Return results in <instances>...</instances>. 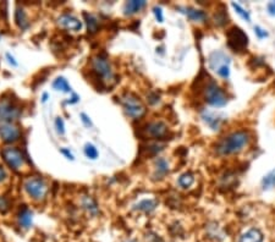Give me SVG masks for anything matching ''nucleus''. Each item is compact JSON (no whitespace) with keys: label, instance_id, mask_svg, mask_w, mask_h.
<instances>
[{"label":"nucleus","instance_id":"obj_1","mask_svg":"<svg viewBox=\"0 0 275 242\" xmlns=\"http://www.w3.org/2000/svg\"><path fill=\"white\" fill-rule=\"evenodd\" d=\"M251 141V135L248 131L239 130L233 131L226 136L221 137L215 144V152L221 157H229V155L239 154L242 152Z\"/></svg>","mask_w":275,"mask_h":242},{"label":"nucleus","instance_id":"obj_2","mask_svg":"<svg viewBox=\"0 0 275 242\" xmlns=\"http://www.w3.org/2000/svg\"><path fill=\"white\" fill-rule=\"evenodd\" d=\"M203 96H205L206 103L214 108H223L228 104V94L225 91L213 80H208L203 87Z\"/></svg>","mask_w":275,"mask_h":242},{"label":"nucleus","instance_id":"obj_3","mask_svg":"<svg viewBox=\"0 0 275 242\" xmlns=\"http://www.w3.org/2000/svg\"><path fill=\"white\" fill-rule=\"evenodd\" d=\"M230 58L221 50H214L208 57V66L219 77L228 80L230 77Z\"/></svg>","mask_w":275,"mask_h":242},{"label":"nucleus","instance_id":"obj_4","mask_svg":"<svg viewBox=\"0 0 275 242\" xmlns=\"http://www.w3.org/2000/svg\"><path fill=\"white\" fill-rule=\"evenodd\" d=\"M120 103L124 108L127 116L132 119H139L146 114V106L142 103L141 99L132 93L122 94Z\"/></svg>","mask_w":275,"mask_h":242},{"label":"nucleus","instance_id":"obj_5","mask_svg":"<svg viewBox=\"0 0 275 242\" xmlns=\"http://www.w3.org/2000/svg\"><path fill=\"white\" fill-rule=\"evenodd\" d=\"M92 71L96 73L98 78H101L102 82H110L114 80V71L111 68V64L108 58L103 54H98L92 58L91 61Z\"/></svg>","mask_w":275,"mask_h":242},{"label":"nucleus","instance_id":"obj_6","mask_svg":"<svg viewBox=\"0 0 275 242\" xmlns=\"http://www.w3.org/2000/svg\"><path fill=\"white\" fill-rule=\"evenodd\" d=\"M226 39L229 48L236 53H242L248 47V35L238 26H233L226 31Z\"/></svg>","mask_w":275,"mask_h":242},{"label":"nucleus","instance_id":"obj_7","mask_svg":"<svg viewBox=\"0 0 275 242\" xmlns=\"http://www.w3.org/2000/svg\"><path fill=\"white\" fill-rule=\"evenodd\" d=\"M24 188L31 198L35 201H43L47 197L48 185L42 177L31 176L24 181Z\"/></svg>","mask_w":275,"mask_h":242},{"label":"nucleus","instance_id":"obj_8","mask_svg":"<svg viewBox=\"0 0 275 242\" xmlns=\"http://www.w3.org/2000/svg\"><path fill=\"white\" fill-rule=\"evenodd\" d=\"M21 116V109L10 99H2L0 102V122L1 124H14Z\"/></svg>","mask_w":275,"mask_h":242},{"label":"nucleus","instance_id":"obj_9","mask_svg":"<svg viewBox=\"0 0 275 242\" xmlns=\"http://www.w3.org/2000/svg\"><path fill=\"white\" fill-rule=\"evenodd\" d=\"M1 157L7 165L11 168L14 172H19L25 164V157L20 149L15 147H6L1 151Z\"/></svg>","mask_w":275,"mask_h":242},{"label":"nucleus","instance_id":"obj_10","mask_svg":"<svg viewBox=\"0 0 275 242\" xmlns=\"http://www.w3.org/2000/svg\"><path fill=\"white\" fill-rule=\"evenodd\" d=\"M168 132H169L168 125L163 121H151L143 127V135L149 138H164Z\"/></svg>","mask_w":275,"mask_h":242},{"label":"nucleus","instance_id":"obj_11","mask_svg":"<svg viewBox=\"0 0 275 242\" xmlns=\"http://www.w3.org/2000/svg\"><path fill=\"white\" fill-rule=\"evenodd\" d=\"M0 137L5 143H12L19 141L21 131L14 124H0Z\"/></svg>","mask_w":275,"mask_h":242},{"label":"nucleus","instance_id":"obj_12","mask_svg":"<svg viewBox=\"0 0 275 242\" xmlns=\"http://www.w3.org/2000/svg\"><path fill=\"white\" fill-rule=\"evenodd\" d=\"M58 25H59L61 29L72 31V32H80L82 30V22L77 17L70 14L60 15L59 19H58Z\"/></svg>","mask_w":275,"mask_h":242},{"label":"nucleus","instance_id":"obj_13","mask_svg":"<svg viewBox=\"0 0 275 242\" xmlns=\"http://www.w3.org/2000/svg\"><path fill=\"white\" fill-rule=\"evenodd\" d=\"M177 10H180V12L185 14L187 16V19H190L191 21L205 22L208 19V15L205 10L195 9V7L191 6H179Z\"/></svg>","mask_w":275,"mask_h":242},{"label":"nucleus","instance_id":"obj_14","mask_svg":"<svg viewBox=\"0 0 275 242\" xmlns=\"http://www.w3.org/2000/svg\"><path fill=\"white\" fill-rule=\"evenodd\" d=\"M155 167V173H154V177L155 180H162L163 177L167 176L170 172V167H169V162H168L165 158L159 157L154 163Z\"/></svg>","mask_w":275,"mask_h":242},{"label":"nucleus","instance_id":"obj_15","mask_svg":"<svg viewBox=\"0 0 275 242\" xmlns=\"http://www.w3.org/2000/svg\"><path fill=\"white\" fill-rule=\"evenodd\" d=\"M264 236L259 229L252 228L249 230L244 231L239 239V242H263Z\"/></svg>","mask_w":275,"mask_h":242},{"label":"nucleus","instance_id":"obj_16","mask_svg":"<svg viewBox=\"0 0 275 242\" xmlns=\"http://www.w3.org/2000/svg\"><path fill=\"white\" fill-rule=\"evenodd\" d=\"M17 219H19V225L22 229H30L33 224V213L31 212L26 206H22Z\"/></svg>","mask_w":275,"mask_h":242},{"label":"nucleus","instance_id":"obj_17","mask_svg":"<svg viewBox=\"0 0 275 242\" xmlns=\"http://www.w3.org/2000/svg\"><path fill=\"white\" fill-rule=\"evenodd\" d=\"M146 5L147 2L143 1V0H132V1H127L124 7L125 15L131 16V15L137 14V12L141 11L143 7H146Z\"/></svg>","mask_w":275,"mask_h":242},{"label":"nucleus","instance_id":"obj_18","mask_svg":"<svg viewBox=\"0 0 275 242\" xmlns=\"http://www.w3.org/2000/svg\"><path fill=\"white\" fill-rule=\"evenodd\" d=\"M157 206H158V202L155 200H142L135 206V209L146 214H149L157 208Z\"/></svg>","mask_w":275,"mask_h":242},{"label":"nucleus","instance_id":"obj_19","mask_svg":"<svg viewBox=\"0 0 275 242\" xmlns=\"http://www.w3.org/2000/svg\"><path fill=\"white\" fill-rule=\"evenodd\" d=\"M15 21H16V25L21 30L25 31L30 27V21L27 19L26 12H25L22 7H17L16 11H15Z\"/></svg>","mask_w":275,"mask_h":242},{"label":"nucleus","instance_id":"obj_20","mask_svg":"<svg viewBox=\"0 0 275 242\" xmlns=\"http://www.w3.org/2000/svg\"><path fill=\"white\" fill-rule=\"evenodd\" d=\"M81 203H82V207L85 208L91 215H97V214L99 213L98 205H97V202L91 197V196H86V197H83L82 201H81Z\"/></svg>","mask_w":275,"mask_h":242},{"label":"nucleus","instance_id":"obj_21","mask_svg":"<svg viewBox=\"0 0 275 242\" xmlns=\"http://www.w3.org/2000/svg\"><path fill=\"white\" fill-rule=\"evenodd\" d=\"M214 22L218 26H225L229 22V16L228 12H226V7L224 5H220V9L216 10L215 15H214Z\"/></svg>","mask_w":275,"mask_h":242},{"label":"nucleus","instance_id":"obj_22","mask_svg":"<svg viewBox=\"0 0 275 242\" xmlns=\"http://www.w3.org/2000/svg\"><path fill=\"white\" fill-rule=\"evenodd\" d=\"M53 88L57 91H61V92H65V93H71L72 90H71V86L70 83L68 82L65 77H57L53 82Z\"/></svg>","mask_w":275,"mask_h":242},{"label":"nucleus","instance_id":"obj_23","mask_svg":"<svg viewBox=\"0 0 275 242\" xmlns=\"http://www.w3.org/2000/svg\"><path fill=\"white\" fill-rule=\"evenodd\" d=\"M193 182H195V175L190 172L183 173L181 176L179 177V180H177V183H179L180 187L182 188L191 187V186L193 185Z\"/></svg>","mask_w":275,"mask_h":242},{"label":"nucleus","instance_id":"obj_24","mask_svg":"<svg viewBox=\"0 0 275 242\" xmlns=\"http://www.w3.org/2000/svg\"><path fill=\"white\" fill-rule=\"evenodd\" d=\"M83 16H85L86 22H87L88 32H90L91 35H93V33H96L97 31H98V27H99L98 20H97L96 17L93 16V15L87 14V12H85V14H83Z\"/></svg>","mask_w":275,"mask_h":242},{"label":"nucleus","instance_id":"obj_25","mask_svg":"<svg viewBox=\"0 0 275 242\" xmlns=\"http://www.w3.org/2000/svg\"><path fill=\"white\" fill-rule=\"evenodd\" d=\"M262 187H263V190L275 188V169L269 172L268 174L262 179Z\"/></svg>","mask_w":275,"mask_h":242},{"label":"nucleus","instance_id":"obj_26","mask_svg":"<svg viewBox=\"0 0 275 242\" xmlns=\"http://www.w3.org/2000/svg\"><path fill=\"white\" fill-rule=\"evenodd\" d=\"M203 119H205V121L207 122V125L209 127H212L213 130H218L219 129V125H220V119L219 118H215V116L212 115V114H205L203 115Z\"/></svg>","mask_w":275,"mask_h":242},{"label":"nucleus","instance_id":"obj_27","mask_svg":"<svg viewBox=\"0 0 275 242\" xmlns=\"http://www.w3.org/2000/svg\"><path fill=\"white\" fill-rule=\"evenodd\" d=\"M231 6H233L234 9H235V11L238 12L239 15H240L241 19H243L244 21H247V22H251V15H249V12L247 11V10H244L240 4H236V2H233V4H231Z\"/></svg>","mask_w":275,"mask_h":242},{"label":"nucleus","instance_id":"obj_28","mask_svg":"<svg viewBox=\"0 0 275 242\" xmlns=\"http://www.w3.org/2000/svg\"><path fill=\"white\" fill-rule=\"evenodd\" d=\"M85 154L87 158H90V159L94 160V159H97V158H98L99 153H98V149H97L96 147L93 146V144L87 143L85 146Z\"/></svg>","mask_w":275,"mask_h":242},{"label":"nucleus","instance_id":"obj_29","mask_svg":"<svg viewBox=\"0 0 275 242\" xmlns=\"http://www.w3.org/2000/svg\"><path fill=\"white\" fill-rule=\"evenodd\" d=\"M10 209V202L6 197H1L0 196V213L5 214L9 212Z\"/></svg>","mask_w":275,"mask_h":242},{"label":"nucleus","instance_id":"obj_30","mask_svg":"<svg viewBox=\"0 0 275 242\" xmlns=\"http://www.w3.org/2000/svg\"><path fill=\"white\" fill-rule=\"evenodd\" d=\"M55 127H57V131L59 135L65 134V124H64V120L60 116H58V118L55 119Z\"/></svg>","mask_w":275,"mask_h":242},{"label":"nucleus","instance_id":"obj_31","mask_svg":"<svg viewBox=\"0 0 275 242\" xmlns=\"http://www.w3.org/2000/svg\"><path fill=\"white\" fill-rule=\"evenodd\" d=\"M153 14H154L155 19H157L158 22H160V24H162V22L164 21V16H163V10L160 6L153 7Z\"/></svg>","mask_w":275,"mask_h":242},{"label":"nucleus","instance_id":"obj_32","mask_svg":"<svg viewBox=\"0 0 275 242\" xmlns=\"http://www.w3.org/2000/svg\"><path fill=\"white\" fill-rule=\"evenodd\" d=\"M254 33H256V35L259 38V39H263V38L268 37V32H267L264 29H262L261 26L254 27Z\"/></svg>","mask_w":275,"mask_h":242},{"label":"nucleus","instance_id":"obj_33","mask_svg":"<svg viewBox=\"0 0 275 242\" xmlns=\"http://www.w3.org/2000/svg\"><path fill=\"white\" fill-rule=\"evenodd\" d=\"M81 121L85 124V126H87V127H93V122H92V120L90 119V116L87 115V114H85V113H81Z\"/></svg>","mask_w":275,"mask_h":242},{"label":"nucleus","instance_id":"obj_34","mask_svg":"<svg viewBox=\"0 0 275 242\" xmlns=\"http://www.w3.org/2000/svg\"><path fill=\"white\" fill-rule=\"evenodd\" d=\"M147 98H148V102L151 104H157L159 102V94L155 93V92H152V93H149L147 96Z\"/></svg>","mask_w":275,"mask_h":242},{"label":"nucleus","instance_id":"obj_35","mask_svg":"<svg viewBox=\"0 0 275 242\" xmlns=\"http://www.w3.org/2000/svg\"><path fill=\"white\" fill-rule=\"evenodd\" d=\"M147 239V242H162V239L159 238V236L157 235V234H148V235L146 236Z\"/></svg>","mask_w":275,"mask_h":242},{"label":"nucleus","instance_id":"obj_36","mask_svg":"<svg viewBox=\"0 0 275 242\" xmlns=\"http://www.w3.org/2000/svg\"><path fill=\"white\" fill-rule=\"evenodd\" d=\"M60 153H61V154L65 155V157L68 158V159H70V160H75V157H73L72 153H71L70 151H69V149H66V148L60 149Z\"/></svg>","mask_w":275,"mask_h":242},{"label":"nucleus","instance_id":"obj_37","mask_svg":"<svg viewBox=\"0 0 275 242\" xmlns=\"http://www.w3.org/2000/svg\"><path fill=\"white\" fill-rule=\"evenodd\" d=\"M6 59H7V61H9V64H11L12 66H17V65H19V63H17V61L15 60V58L12 57V55L10 54V53H6Z\"/></svg>","mask_w":275,"mask_h":242},{"label":"nucleus","instance_id":"obj_38","mask_svg":"<svg viewBox=\"0 0 275 242\" xmlns=\"http://www.w3.org/2000/svg\"><path fill=\"white\" fill-rule=\"evenodd\" d=\"M268 12L272 16H275V1H272L268 4Z\"/></svg>","mask_w":275,"mask_h":242},{"label":"nucleus","instance_id":"obj_39","mask_svg":"<svg viewBox=\"0 0 275 242\" xmlns=\"http://www.w3.org/2000/svg\"><path fill=\"white\" fill-rule=\"evenodd\" d=\"M78 101H80V97H78L76 93H73L72 94V98H71L70 101L66 102V103H68V104H73V103H77Z\"/></svg>","mask_w":275,"mask_h":242},{"label":"nucleus","instance_id":"obj_40","mask_svg":"<svg viewBox=\"0 0 275 242\" xmlns=\"http://www.w3.org/2000/svg\"><path fill=\"white\" fill-rule=\"evenodd\" d=\"M5 177H6V172H5L4 168H2L1 165H0V182L4 181Z\"/></svg>","mask_w":275,"mask_h":242},{"label":"nucleus","instance_id":"obj_41","mask_svg":"<svg viewBox=\"0 0 275 242\" xmlns=\"http://www.w3.org/2000/svg\"><path fill=\"white\" fill-rule=\"evenodd\" d=\"M48 97H49V96H48V93H43V97H42L43 103H45V102L48 101Z\"/></svg>","mask_w":275,"mask_h":242},{"label":"nucleus","instance_id":"obj_42","mask_svg":"<svg viewBox=\"0 0 275 242\" xmlns=\"http://www.w3.org/2000/svg\"><path fill=\"white\" fill-rule=\"evenodd\" d=\"M124 242H137V241L135 240V239H126Z\"/></svg>","mask_w":275,"mask_h":242}]
</instances>
